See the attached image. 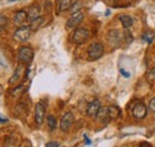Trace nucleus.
<instances>
[{"mask_svg": "<svg viewBox=\"0 0 155 147\" xmlns=\"http://www.w3.org/2000/svg\"><path fill=\"white\" fill-rule=\"evenodd\" d=\"M104 54V46L99 42H93L90 44L87 49V57L90 61H96L100 59Z\"/></svg>", "mask_w": 155, "mask_h": 147, "instance_id": "nucleus-1", "label": "nucleus"}, {"mask_svg": "<svg viewBox=\"0 0 155 147\" xmlns=\"http://www.w3.org/2000/svg\"><path fill=\"white\" fill-rule=\"evenodd\" d=\"M18 60L23 65H30L34 60V49L28 46H23L18 49Z\"/></svg>", "mask_w": 155, "mask_h": 147, "instance_id": "nucleus-2", "label": "nucleus"}, {"mask_svg": "<svg viewBox=\"0 0 155 147\" xmlns=\"http://www.w3.org/2000/svg\"><path fill=\"white\" fill-rule=\"evenodd\" d=\"M90 35H91V32H90L88 29H86V28H77L74 30L73 35H72V41L75 44H82L90 38Z\"/></svg>", "mask_w": 155, "mask_h": 147, "instance_id": "nucleus-3", "label": "nucleus"}, {"mask_svg": "<svg viewBox=\"0 0 155 147\" xmlns=\"http://www.w3.org/2000/svg\"><path fill=\"white\" fill-rule=\"evenodd\" d=\"M31 32H32V30L30 29V26H25V25L24 26H20V28H18L15 31L13 39L17 41V42H25V41H28L30 38Z\"/></svg>", "mask_w": 155, "mask_h": 147, "instance_id": "nucleus-4", "label": "nucleus"}, {"mask_svg": "<svg viewBox=\"0 0 155 147\" xmlns=\"http://www.w3.org/2000/svg\"><path fill=\"white\" fill-rule=\"evenodd\" d=\"M84 12L82 11H79V12H75V13H72V16L67 19L66 22V28L67 29H74L77 28L78 25L84 20Z\"/></svg>", "mask_w": 155, "mask_h": 147, "instance_id": "nucleus-5", "label": "nucleus"}, {"mask_svg": "<svg viewBox=\"0 0 155 147\" xmlns=\"http://www.w3.org/2000/svg\"><path fill=\"white\" fill-rule=\"evenodd\" d=\"M147 112H148V109H147L146 104L142 103V102L136 103L135 105L133 107V110H131V114H133V116L135 117L136 120H142V118H144V117L147 116Z\"/></svg>", "mask_w": 155, "mask_h": 147, "instance_id": "nucleus-6", "label": "nucleus"}, {"mask_svg": "<svg viewBox=\"0 0 155 147\" xmlns=\"http://www.w3.org/2000/svg\"><path fill=\"white\" fill-rule=\"evenodd\" d=\"M73 122H74V115H73V112H71V111L69 112H66L62 116L61 121H60V129L62 132H68L71 129V127H72Z\"/></svg>", "mask_w": 155, "mask_h": 147, "instance_id": "nucleus-7", "label": "nucleus"}, {"mask_svg": "<svg viewBox=\"0 0 155 147\" xmlns=\"http://www.w3.org/2000/svg\"><path fill=\"white\" fill-rule=\"evenodd\" d=\"M120 41H122V34H120L119 30L112 29V30L109 31V34H107V42H109V44L111 47H114V48L118 47L120 44Z\"/></svg>", "mask_w": 155, "mask_h": 147, "instance_id": "nucleus-8", "label": "nucleus"}, {"mask_svg": "<svg viewBox=\"0 0 155 147\" xmlns=\"http://www.w3.org/2000/svg\"><path fill=\"white\" fill-rule=\"evenodd\" d=\"M44 117H45V104L38 102L35 105V122L38 126H41L44 121Z\"/></svg>", "mask_w": 155, "mask_h": 147, "instance_id": "nucleus-9", "label": "nucleus"}, {"mask_svg": "<svg viewBox=\"0 0 155 147\" xmlns=\"http://www.w3.org/2000/svg\"><path fill=\"white\" fill-rule=\"evenodd\" d=\"M101 108V104L98 99H93L92 102H90L87 104V108H86V112L90 117H97V114L99 109Z\"/></svg>", "mask_w": 155, "mask_h": 147, "instance_id": "nucleus-10", "label": "nucleus"}, {"mask_svg": "<svg viewBox=\"0 0 155 147\" xmlns=\"http://www.w3.org/2000/svg\"><path fill=\"white\" fill-rule=\"evenodd\" d=\"M23 73H24V66H23V63H20V65L17 66V68H16L13 75L8 79V84H10V85H16V84H18L20 80H21V78H23Z\"/></svg>", "mask_w": 155, "mask_h": 147, "instance_id": "nucleus-11", "label": "nucleus"}, {"mask_svg": "<svg viewBox=\"0 0 155 147\" xmlns=\"http://www.w3.org/2000/svg\"><path fill=\"white\" fill-rule=\"evenodd\" d=\"M41 17V7L37 4H34L29 7V11H28V20L31 23L32 20L37 19Z\"/></svg>", "mask_w": 155, "mask_h": 147, "instance_id": "nucleus-12", "label": "nucleus"}, {"mask_svg": "<svg viewBox=\"0 0 155 147\" xmlns=\"http://www.w3.org/2000/svg\"><path fill=\"white\" fill-rule=\"evenodd\" d=\"M98 120V122H100V123H103V125H106V123H109L110 122V116H109V111H107V107H101L99 111H98L97 114V117H96Z\"/></svg>", "mask_w": 155, "mask_h": 147, "instance_id": "nucleus-13", "label": "nucleus"}, {"mask_svg": "<svg viewBox=\"0 0 155 147\" xmlns=\"http://www.w3.org/2000/svg\"><path fill=\"white\" fill-rule=\"evenodd\" d=\"M19 145H20L19 138H17L16 135L11 134V135H8V136L5 138L2 147H19Z\"/></svg>", "mask_w": 155, "mask_h": 147, "instance_id": "nucleus-14", "label": "nucleus"}, {"mask_svg": "<svg viewBox=\"0 0 155 147\" xmlns=\"http://www.w3.org/2000/svg\"><path fill=\"white\" fill-rule=\"evenodd\" d=\"M28 22V12L25 10H19L15 15V23L17 25L24 26V24Z\"/></svg>", "mask_w": 155, "mask_h": 147, "instance_id": "nucleus-15", "label": "nucleus"}, {"mask_svg": "<svg viewBox=\"0 0 155 147\" xmlns=\"http://www.w3.org/2000/svg\"><path fill=\"white\" fill-rule=\"evenodd\" d=\"M56 5V12L61 13V12H64V11H68L72 6V0H56L55 2Z\"/></svg>", "mask_w": 155, "mask_h": 147, "instance_id": "nucleus-16", "label": "nucleus"}, {"mask_svg": "<svg viewBox=\"0 0 155 147\" xmlns=\"http://www.w3.org/2000/svg\"><path fill=\"white\" fill-rule=\"evenodd\" d=\"M118 18H119V22L122 23V25H123L124 29H129V28H131L133 24H134L133 18H131L130 16H128V15H120Z\"/></svg>", "mask_w": 155, "mask_h": 147, "instance_id": "nucleus-17", "label": "nucleus"}, {"mask_svg": "<svg viewBox=\"0 0 155 147\" xmlns=\"http://www.w3.org/2000/svg\"><path fill=\"white\" fill-rule=\"evenodd\" d=\"M107 111H109V116H110L111 120H116L118 117H120V114H122V110L117 105H110V107H107Z\"/></svg>", "mask_w": 155, "mask_h": 147, "instance_id": "nucleus-18", "label": "nucleus"}, {"mask_svg": "<svg viewBox=\"0 0 155 147\" xmlns=\"http://www.w3.org/2000/svg\"><path fill=\"white\" fill-rule=\"evenodd\" d=\"M43 22H44L43 17H39V18L35 19V20H32V22L30 23V29H31L32 31H36L37 29H39V26H42Z\"/></svg>", "mask_w": 155, "mask_h": 147, "instance_id": "nucleus-19", "label": "nucleus"}, {"mask_svg": "<svg viewBox=\"0 0 155 147\" xmlns=\"http://www.w3.org/2000/svg\"><path fill=\"white\" fill-rule=\"evenodd\" d=\"M47 125H48V128L50 129V130H54V129L56 128V125H58V122H56V118H55V116H53V115H49V116L47 117Z\"/></svg>", "mask_w": 155, "mask_h": 147, "instance_id": "nucleus-20", "label": "nucleus"}, {"mask_svg": "<svg viewBox=\"0 0 155 147\" xmlns=\"http://www.w3.org/2000/svg\"><path fill=\"white\" fill-rule=\"evenodd\" d=\"M123 38H124L125 43H128V44H130V43L134 41V36L131 35V32H130L128 29H125V31L123 32Z\"/></svg>", "mask_w": 155, "mask_h": 147, "instance_id": "nucleus-21", "label": "nucleus"}, {"mask_svg": "<svg viewBox=\"0 0 155 147\" xmlns=\"http://www.w3.org/2000/svg\"><path fill=\"white\" fill-rule=\"evenodd\" d=\"M81 7H82V2L81 1H77V2H74V4H72V6H71V12L72 13H75V12H79V11H81Z\"/></svg>", "mask_w": 155, "mask_h": 147, "instance_id": "nucleus-22", "label": "nucleus"}, {"mask_svg": "<svg viewBox=\"0 0 155 147\" xmlns=\"http://www.w3.org/2000/svg\"><path fill=\"white\" fill-rule=\"evenodd\" d=\"M7 17L4 16V15H0V31L5 30L7 28Z\"/></svg>", "mask_w": 155, "mask_h": 147, "instance_id": "nucleus-23", "label": "nucleus"}, {"mask_svg": "<svg viewBox=\"0 0 155 147\" xmlns=\"http://www.w3.org/2000/svg\"><path fill=\"white\" fill-rule=\"evenodd\" d=\"M147 79H148V80H152V81H155V67H153L152 70L148 71V73H147Z\"/></svg>", "mask_w": 155, "mask_h": 147, "instance_id": "nucleus-24", "label": "nucleus"}, {"mask_svg": "<svg viewBox=\"0 0 155 147\" xmlns=\"http://www.w3.org/2000/svg\"><path fill=\"white\" fill-rule=\"evenodd\" d=\"M153 37H154V34H153V32H146V34L143 35V39H146L148 43H152Z\"/></svg>", "mask_w": 155, "mask_h": 147, "instance_id": "nucleus-25", "label": "nucleus"}, {"mask_svg": "<svg viewBox=\"0 0 155 147\" xmlns=\"http://www.w3.org/2000/svg\"><path fill=\"white\" fill-rule=\"evenodd\" d=\"M149 110L155 112V98H152L149 101Z\"/></svg>", "mask_w": 155, "mask_h": 147, "instance_id": "nucleus-26", "label": "nucleus"}, {"mask_svg": "<svg viewBox=\"0 0 155 147\" xmlns=\"http://www.w3.org/2000/svg\"><path fill=\"white\" fill-rule=\"evenodd\" d=\"M45 147H60V144L58 141H49V142H47Z\"/></svg>", "mask_w": 155, "mask_h": 147, "instance_id": "nucleus-27", "label": "nucleus"}, {"mask_svg": "<svg viewBox=\"0 0 155 147\" xmlns=\"http://www.w3.org/2000/svg\"><path fill=\"white\" fill-rule=\"evenodd\" d=\"M8 122V120L6 118V117H2V116H0V123H7Z\"/></svg>", "mask_w": 155, "mask_h": 147, "instance_id": "nucleus-28", "label": "nucleus"}, {"mask_svg": "<svg viewBox=\"0 0 155 147\" xmlns=\"http://www.w3.org/2000/svg\"><path fill=\"white\" fill-rule=\"evenodd\" d=\"M120 74H123V75H124V77H127V78H129V77H130V74L127 73V71H124V70H122V68H120Z\"/></svg>", "mask_w": 155, "mask_h": 147, "instance_id": "nucleus-29", "label": "nucleus"}, {"mask_svg": "<svg viewBox=\"0 0 155 147\" xmlns=\"http://www.w3.org/2000/svg\"><path fill=\"white\" fill-rule=\"evenodd\" d=\"M2 92H4V87L0 85V94H2Z\"/></svg>", "mask_w": 155, "mask_h": 147, "instance_id": "nucleus-30", "label": "nucleus"}, {"mask_svg": "<svg viewBox=\"0 0 155 147\" xmlns=\"http://www.w3.org/2000/svg\"><path fill=\"white\" fill-rule=\"evenodd\" d=\"M10 2H15V1H19V0H8Z\"/></svg>", "mask_w": 155, "mask_h": 147, "instance_id": "nucleus-31", "label": "nucleus"}]
</instances>
